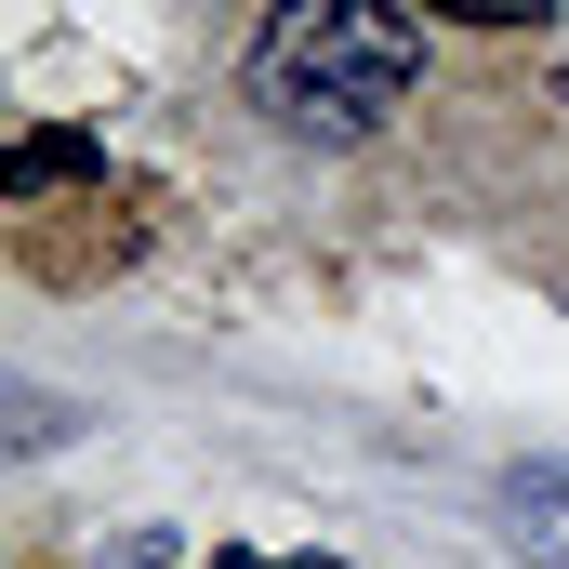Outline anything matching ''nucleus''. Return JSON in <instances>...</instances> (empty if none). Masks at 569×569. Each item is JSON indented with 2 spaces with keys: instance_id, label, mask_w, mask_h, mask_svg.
<instances>
[{
  "instance_id": "nucleus-1",
  "label": "nucleus",
  "mask_w": 569,
  "mask_h": 569,
  "mask_svg": "<svg viewBox=\"0 0 569 569\" xmlns=\"http://www.w3.org/2000/svg\"><path fill=\"white\" fill-rule=\"evenodd\" d=\"M239 80L291 146H371L425 80V13L411 0H279Z\"/></svg>"
},
{
  "instance_id": "nucleus-2",
  "label": "nucleus",
  "mask_w": 569,
  "mask_h": 569,
  "mask_svg": "<svg viewBox=\"0 0 569 569\" xmlns=\"http://www.w3.org/2000/svg\"><path fill=\"white\" fill-rule=\"evenodd\" d=\"M503 543L530 569H569V450H543V463H503Z\"/></svg>"
},
{
  "instance_id": "nucleus-3",
  "label": "nucleus",
  "mask_w": 569,
  "mask_h": 569,
  "mask_svg": "<svg viewBox=\"0 0 569 569\" xmlns=\"http://www.w3.org/2000/svg\"><path fill=\"white\" fill-rule=\"evenodd\" d=\"M80 172H107V146H93V133H27L13 159H0L13 199H53V186H80Z\"/></svg>"
},
{
  "instance_id": "nucleus-4",
  "label": "nucleus",
  "mask_w": 569,
  "mask_h": 569,
  "mask_svg": "<svg viewBox=\"0 0 569 569\" xmlns=\"http://www.w3.org/2000/svg\"><path fill=\"white\" fill-rule=\"evenodd\" d=\"M425 13H450V27H543L557 0H425Z\"/></svg>"
},
{
  "instance_id": "nucleus-5",
  "label": "nucleus",
  "mask_w": 569,
  "mask_h": 569,
  "mask_svg": "<svg viewBox=\"0 0 569 569\" xmlns=\"http://www.w3.org/2000/svg\"><path fill=\"white\" fill-rule=\"evenodd\" d=\"M199 569H345V557H279V543H226V557H199Z\"/></svg>"
}]
</instances>
